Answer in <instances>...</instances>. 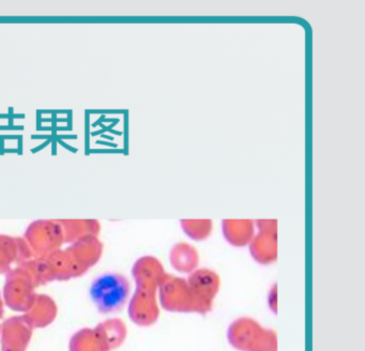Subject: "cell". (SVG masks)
<instances>
[{"mask_svg": "<svg viewBox=\"0 0 365 351\" xmlns=\"http://www.w3.org/2000/svg\"><path fill=\"white\" fill-rule=\"evenodd\" d=\"M133 275L138 289L130 303V317L138 325H153L159 317L155 289L164 275L162 265L153 257H144L136 261Z\"/></svg>", "mask_w": 365, "mask_h": 351, "instance_id": "6da1fadb", "label": "cell"}, {"mask_svg": "<svg viewBox=\"0 0 365 351\" xmlns=\"http://www.w3.org/2000/svg\"><path fill=\"white\" fill-rule=\"evenodd\" d=\"M129 295V280L121 274H102L91 284V299L98 310L103 314L123 310Z\"/></svg>", "mask_w": 365, "mask_h": 351, "instance_id": "7a4b0ae2", "label": "cell"}, {"mask_svg": "<svg viewBox=\"0 0 365 351\" xmlns=\"http://www.w3.org/2000/svg\"><path fill=\"white\" fill-rule=\"evenodd\" d=\"M159 286L161 287V303L166 310L172 312H206L211 308V305L202 301L192 290L187 282L180 278L164 274Z\"/></svg>", "mask_w": 365, "mask_h": 351, "instance_id": "3957f363", "label": "cell"}, {"mask_svg": "<svg viewBox=\"0 0 365 351\" xmlns=\"http://www.w3.org/2000/svg\"><path fill=\"white\" fill-rule=\"evenodd\" d=\"M228 340L242 351H277V337L270 330L260 327L256 321L241 318L235 321L227 332Z\"/></svg>", "mask_w": 365, "mask_h": 351, "instance_id": "277c9868", "label": "cell"}, {"mask_svg": "<svg viewBox=\"0 0 365 351\" xmlns=\"http://www.w3.org/2000/svg\"><path fill=\"white\" fill-rule=\"evenodd\" d=\"M35 284L31 274L24 268L10 270L6 278L4 297L6 304L16 312H29L35 302Z\"/></svg>", "mask_w": 365, "mask_h": 351, "instance_id": "5b68a950", "label": "cell"}, {"mask_svg": "<svg viewBox=\"0 0 365 351\" xmlns=\"http://www.w3.org/2000/svg\"><path fill=\"white\" fill-rule=\"evenodd\" d=\"M33 327L24 316L12 317L1 327V351H25Z\"/></svg>", "mask_w": 365, "mask_h": 351, "instance_id": "8992f818", "label": "cell"}, {"mask_svg": "<svg viewBox=\"0 0 365 351\" xmlns=\"http://www.w3.org/2000/svg\"><path fill=\"white\" fill-rule=\"evenodd\" d=\"M259 233L251 240V253L256 260L269 263L277 257V220H257Z\"/></svg>", "mask_w": 365, "mask_h": 351, "instance_id": "52a82bcc", "label": "cell"}, {"mask_svg": "<svg viewBox=\"0 0 365 351\" xmlns=\"http://www.w3.org/2000/svg\"><path fill=\"white\" fill-rule=\"evenodd\" d=\"M57 314L54 300L46 295H36L35 302L31 310L24 315L33 327H42L50 325Z\"/></svg>", "mask_w": 365, "mask_h": 351, "instance_id": "ba28073f", "label": "cell"}, {"mask_svg": "<svg viewBox=\"0 0 365 351\" xmlns=\"http://www.w3.org/2000/svg\"><path fill=\"white\" fill-rule=\"evenodd\" d=\"M187 284L192 290L207 304L211 305L213 297L217 295L220 280L217 274L209 270H200L190 276Z\"/></svg>", "mask_w": 365, "mask_h": 351, "instance_id": "9c48e42d", "label": "cell"}, {"mask_svg": "<svg viewBox=\"0 0 365 351\" xmlns=\"http://www.w3.org/2000/svg\"><path fill=\"white\" fill-rule=\"evenodd\" d=\"M254 223L250 220H223V233L226 240L232 245L243 246L254 237Z\"/></svg>", "mask_w": 365, "mask_h": 351, "instance_id": "30bf717a", "label": "cell"}, {"mask_svg": "<svg viewBox=\"0 0 365 351\" xmlns=\"http://www.w3.org/2000/svg\"><path fill=\"white\" fill-rule=\"evenodd\" d=\"M71 351H110V348L97 329H85L72 338Z\"/></svg>", "mask_w": 365, "mask_h": 351, "instance_id": "8fae6325", "label": "cell"}, {"mask_svg": "<svg viewBox=\"0 0 365 351\" xmlns=\"http://www.w3.org/2000/svg\"><path fill=\"white\" fill-rule=\"evenodd\" d=\"M170 263L178 271H192L198 265L196 248L185 242L176 244L170 252Z\"/></svg>", "mask_w": 365, "mask_h": 351, "instance_id": "7c38bea8", "label": "cell"}, {"mask_svg": "<svg viewBox=\"0 0 365 351\" xmlns=\"http://www.w3.org/2000/svg\"><path fill=\"white\" fill-rule=\"evenodd\" d=\"M97 330L106 340L110 350L118 347L123 342L127 334L125 323L118 319L106 321L98 325Z\"/></svg>", "mask_w": 365, "mask_h": 351, "instance_id": "4fadbf2b", "label": "cell"}, {"mask_svg": "<svg viewBox=\"0 0 365 351\" xmlns=\"http://www.w3.org/2000/svg\"><path fill=\"white\" fill-rule=\"evenodd\" d=\"M185 233L191 239L200 241L207 239L212 231V220H181Z\"/></svg>", "mask_w": 365, "mask_h": 351, "instance_id": "5bb4252c", "label": "cell"}, {"mask_svg": "<svg viewBox=\"0 0 365 351\" xmlns=\"http://www.w3.org/2000/svg\"><path fill=\"white\" fill-rule=\"evenodd\" d=\"M18 259V246L14 240L0 237V273L10 271L11 263Z\"/></svg>", "mask_w": 365, "mask_h": 351, "instance_id": "9a60e30c", "label": "cell"}, {"mask_svg": "<svg viewBox=\"0 0 365 351\" xmlns=\"http://www.w3.org/2000/svg\"><path fill=\"white\" fill-rule=\"evenodd\" d=\"M271 301L272 304H271L270 308H272L273 312H277V286L273 287L272 290L270 291V295H269V303Z\"/></svg>", "mask_w": 365, "mask_h": 351, "instance_id": "2e32d148", "label": "cell"}, {"mask_svg": "<svg viewBox=\"0 0 365 351\" xmlns=\"http://www.w3.org/2000/svg\"><path fill=\"white\" fill-rule=\"evenodd\" d=\"M4 314V306H3V300L0 297V317L3 316Z\"/></svg>", "mask_w": 365, "mask_h": 351, "instance_id": "e0dca14e", "label": "cell"}]
</instances>
